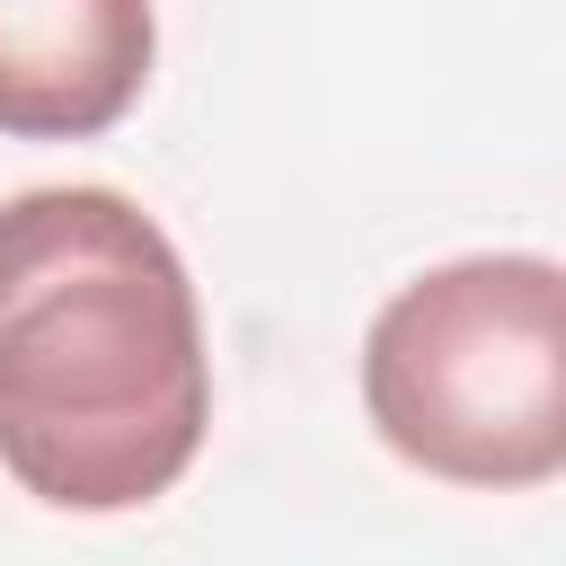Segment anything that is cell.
Returning a JSON list of instances; mask_svg holds the SVG:
<instances>
[{
  "instance_id": "obj_1",
  "label": "cell",
  "mask_w": 566,
  "mask_h": 566,
  "mask_svg": "<svg viewBox=\"0 0 566 566\" xmlns=\"http://www.w3.org/2000/svg\"><path fill=\"white\" fill-rule=\"evenodd\" d=\"M212 424L186 256L115 186L0 203V469L53 513L168 495Z\"/></svg>"
},
{
  "instance_id": "obj_2",
  "label": "cell",
  "mask_w": 566,
  "mask_h": 566,
  "mask_svg": "<svg viewBox=\"0 0 566 566\" xmlns=\"http://www.w3.org/2000/svg\"><path fill=\"white\" fill-rule=\"evenodd\" d=\"M371 433L451 486H548L566 469V274L460 256L416 274L363 336Z\"/></svg>"
},
{
  "instance_id": "obj_3",
  "label": "cell",
  "mask_w": 566,
  "mask_h": 566,
  "mask_svg": "<svg viewBox=\"0 0 566 566\" xmlns=\"http://www.w3.org/2000/svg\"><path fill=\"white\" fill-rule=\"evenodd\" d=\"M150 0H0V133L88 142L150 80Z\"/></svg>"
}]
</instances>
